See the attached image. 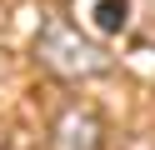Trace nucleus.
<instances>
[{"mask_svg":"<svg viewBox=\"0 0 155 150\" xmlns=\"http://www.w3.org/2000/svg\"><path fill=\"white\" fill-rule=\"evenodd\" d=\"M45 150H105V120L90 105H65L50 125Z\"/></svg>","mask_w":155,"mask_h":150,"instance_id":"nucleus-2","label":"nucleus"},{"mask_svg":"<svg viewBox=\"0 0 155 150\" xmlns=\"http://www.w3.org/2000/svg\"><path fill=\"white\" fill-rule=\"evenodd\" d=\"M35 65L50 70L55 80H95L110 70V55H105L100 40H90L80 25L70 20H45L40 35H35Z\"/></svg>","mask_w":155,"mask_h":150,"instance_id":"nucleus-1","label":"nucleus"},{"mask_svg":"<svg viewBox=\"0 0 155 150\" xmlns=\"http://www.w3.org/2000/svg\"><path fill=\"white\" fill-rule=\"evenodd\" d=\"M125 20H130V5L125 0H100L95 5V25L100 30H125Z\"/></svg>","mask_w":155,"mask_h":150,"instance_id":"nucleus-3","label":"nucleus"}]
</instances>
